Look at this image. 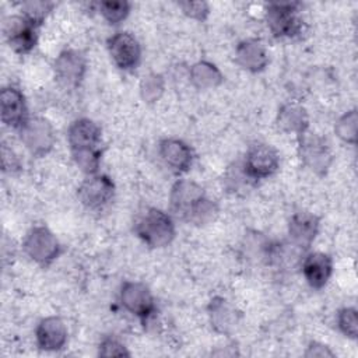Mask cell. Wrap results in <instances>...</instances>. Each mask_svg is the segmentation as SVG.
Instances as JSON below:
<instances>
[{
    "label": "cell",
    "instance_id": "cell-8",
    "mask_svg": "<svg viewBox=\"0 0 358 358\" xmlns=\"http://www.w3.org/2000/svg\"><path fill=\"white\" fill-rule=\"evenodd\" d=\"M115 197V183L105 173L88 175L77 187L78 201L91 211H101Z\"/></svg>",
    "mask_w": 358,
    "mask_h": 358
},
{
    "label": "cell",
    "instance_id": "cell-21",
    "mask_svg": "<svg viewBox=\"0 0 358 358\" xmlns=\"http://www.w3.org/2000/svg\"><path fill=\"white\" fill-rule=\"evenodd\" d=\"M275 123L282 131L294 133L296 136L309 129V117L306 109L295 102L281 105L277 113Z\"/></svg>",
    "mask_w": 358,
    "mask_h": 358
},
{
    "label": "cell",
    "instance_id": "cell-3",
    "mask_svg": "<svg viewBox=\"0 0 358 358\" xmlns=\"http://www.w3.org/2000/svg\"><path fill=\"white\" fill-rule=\"evenodd\" d=\"M22 250L41 267H49L62 255L63 246L46 225H34L22 241Z\"/></svg>",
    "mask_w": 358,
    "mask_h": 358
},
{
    "label": "cell",
    "instance_id": "cell-10",
    "mask_svg": "<svg viewBox=\"0 0 358 358\" xmlns=\"http://www.w3.org/2000/svg\"><path fill=\"white\" fill-rule=\"evenodd\" d=\"M108 53L115 66L123 71H133L141 62V45L127 31H117L106 39Z\"/></svg>",
    "mask_w": 358,
    "mask_h": 358
},
{
    "label": "cell",
    "instance_id": "cell-30",
    "mask_svg": "<svg viewBox=\"0 0 358 358\" xmlns=\"http://www.w3.org/2000/svg\"><path fill=\"white\" fill-rule=\"evenodd\" d=\"M178 6L186 17L196 21H206L210 15V4L206 1H180Z\"/></svg>",
    "mask_w": 358,
    "mask_h": 358
},
{
    "label": "cell",
    "instance_id": "cell-12",
    "mask_svg": "<svg viewBox=\"0 0 358 358\" xmlns=\"http://www.w3.org/2000/svg\"><path fill=\"white\" fill-rule=\"evenodd\" d=\"M53 70L60 85L74 90L81 85L85 77L87 59L77 49H64L55 59Z\"/></svg>",
    "mask_w": 358,
    "mask_h": 358
},
{
    "label": "cell",
    "instance_id": "cell-6",
    "mask_svg": "<svg viewBox=\"0 0 358 358\" xmlns=\"http://www.w3.org/2000/svg\"><path fill=\"white\" fill-rule=\"evenodd\" d=\"M280 168L278 151L266 143L252 144L242 162V169L250 182H257L273 176Z\"/></svg>",
    "mask_w": 358,
    "mask_h": 358
},
{
    "label": "cell",
    "instance_id": "cell-7",
    "mask_svg": "<svg viewBox=\"0 0 358 358\" xmlns=\"http://www.w3.org/2000/svg\"><path fill=\"white\" fill-rule=\"evenodd\" d=\"M298 3H271L266 8V22L274 38H295L302 34L303 21Z\"/></svg>",
    "mask_w": 358,
    "mask_h": 358
},
{
    "label": "cell",
    "instance_id": "cell-2",
    "mask_svg": "<svg viewBox=\"0 0 358 358\" xmlns=\"http://www.w3.org/2000/svg\"><path fill=\"white\" fill-rule=\"evenodd\" d=\"M136 235L150 248H165L168 246L176 235L175 222L171 214L148 207L134 221Z\"/></svg>",
    "mask_w": 358,
    "mask_h": 358
},
{
    "label": "cell",
    "instance_id": "cell-16",
    "mask_svg": "<svg viewBox=\"0 0 358 358\" xmlns=\"http://www.w3.org/2000/svg\"><path fill=\"white\" fill-rule=\"evenodd\" d=\"M67 141L70 151L101 148L102 130L101 126L88 117L76 119L67 130Z\"/></svg>",
    "mask_w": 358,
    "mask_h": 358
},
{
    "label": "cell",
    "instance_id": "cell-4",
    "mask_svg": "<svg viewBox=\"0 0 358 358\" xmlns=\"http://www.w3.org/2000/svg\"><path fill=\"white\" fill-rule=\"evenodd\" d=\"M298 155L305 168L317 176H324L333 162V154L327 140L309 129L296 136Z\"/></svg>",
    "mask_w": 358,
    "mask_h": 358
},
{
    "label": "cell",
    "instance_id": "cell-19",
    "mask_svg": "<svg viewBox=\"0 0 358 358\" xmlns=\"http://www.w3.org/2000/svg\"><path fill=\"white\" fill-rule=\"evenodd\" d=\"M302 274L308 285L313 289H322L333 274V259L323 252H312L302 260Z\"/></svg>",
    "mask_w": 358,
    "mask_h": 358
},
{
    "label": "cell",
    "instance_id": "cell-23",
    "mask_svg": "<svg viewBox=\"0 0 358 358\" xmlns=\"http://www.w3.org/2000/svg\"><path fill=\"white\" fill-rule=\"evenodd\" d=\"M138 92L145 103H155L165 92V78L159 73H148L138 85Z\"/></svg>",
    "mask_w": 358,
    "mask_h": 358
},
{
    "label": "cell",
    "instance_id": "cell-32",
    "mask_svg": "<svg viewBox=\"0 0 358 358\" xmlns=\"http://www.w3.org/2000/svg\"><path fill=\"white\" fill-rule=\"evenodd\" d=\"M336 354L323 343L319 341H310L303 352V357L306 358H333Z\"/></svg>",
    "mask_w": 358,
    "mask_h": 358
},
{
    "label": "cell",
    "instance_id": "cell-11",
    "mask_svg": "<svg viewBox=\"0 0 358 358\" xmlns=\"http://www.w3.org/2000/svg\"><path fill=\"white\" fill-rule=\"evenodd\" d=\"M38 29V25H35L21 14L8 17L4 21L3 27L8 46L21 56L31 53L36 46Z\"/></svg>",
    "mask_w": 358,
    "mask_h": 358
},
{
    "label": "cell",
    "instance_id": "cell-18",
    "mask_svg": "<svg viewBox=\"0 0 358 358\" xmlns=\"http://www.w3.org/2000/svg\"><path fill=\"white\" fill-rule=\"evenodd\" d=\"M67 337V326L59 316L43 317L35 329L36 345L42 351H60L66 345Z\"/></svg>",
    "mask_w": 358,
    "mask_h": 358
},
{
    "label": "cell",
    "instance_id": "cell-27",
    "mask_svg": "<svg viewBox=\"0 0 358 358\" xmlns=\"http://www.w3.org/2000/svg\"><path fill=\"white\" fill-rule=\"evenodd\" d=\"M55 7V3L52 1H43V0H31L25 1L21 6V15H24L27 20L34 22L35 25L41 27L46 17L52 13Z\"/></svg>",
    "mask_w": 358,
    "mask_h": 358
},
{
    "label": "cell",
    "instance_id": "cell-28",
    "mask_svg": "<svg viewBox=\"0 0 358 358\" xmlns=\"http://www.w3.org/2000/svg\"><path fill=\"white\" fill-rule=\"evenodd\" d=\"M336 323L338 330L348 338L355 340L358 336V319L357 309L352 306L341 308L336 315Z\"/></svg>",
    "mask_w": 358,
    "mask_h": 358
},
{
    "label": "cell",
    "instance_id": "cell-9",
    "mask_svg": "<svg viewBox=\"0 0 358 358\" xmlns=\"http://www.w3.org/2000/svg\"><path fill=\"white\" fill-rule=\"evenodd\" d=\"M119 301L123 309L137 316L144 324L155 313V301L150 288L140 281H124L120 285Z\"/></svg>",
    "mask_w": 358,
    "mask_h": 358
},
{
    "label": "cell",
    "instance_id": "cell-26",
    "mask_svg": "<svg viewBox=\"0 0 358 358\" xmlns=\"http://www.w3.org/2000/svg\"><path fill=\"white\" fill-rule=\"evenodd\" d=\"M71 158L74 164L78 166L81 172H84L87 176L98 173V169L101 166L102 159V150H78V151H70Z\"/></svg>",
    "mask_w": 358,
    "mask_h": 358
},
{
    "label": "cell",
    "instance_id": "cell-13",
    "mask_svg": "<svg viewBox=\"0 0 358 358\" xmlns=\"http://www.w3.org/2000/svg\"><path fill=\"white\" fill-rule=\"evenodd\" d=\"M320 228V218L309 211H296L288 222V236L294 248L306 250L312 246Z\"/></svg>",
    "mask_w": 358,
    "mask_h": 358
},
{
    "label": "cell",
    "instance_id": "cell-25",
    "mask_svg": "<svg viewBox=\"0 0 358 358\" xmlns=\"http://www.w3.org/2000/svg\"><path fill=\"white\" fill-rule=\"evenodd\" d=\"M357 127H358V113H357V109H351L343 113L337 119L334 124V133L341 141L354 145L357 143Z\"/></svg>",
    "mask_w": 358,
    "mask_h": 358
},
{
    "label": "cell",
    "instance_id": "cell-22",
    "mask_svg": "<svg viewBox=\"0 0 358 358\" xmlns=\"http://www.w3.org/2000/svg\"><path fill=\"white\" fill-rule=\"evenodd\" d=\"M221 70L208 60H199L189 69V80L197 90H213L224 83Z\"/></svg>",
    "mask_w": 358,
    "mask_h": 358
},
{
    "label": "cell",
    "instance_id": "cell-20",
    "mask_svg": "<svg viewBox=\"0 0 358 358\" xmlns=\"http://www.w3.org/2000/svg\"><path fill=\"white\" fill-rule=\"evenodd\" d=\"M235 62L249 73H260L268 64V53L259 39L248 38L236 45Z\"/></svg>",
    "mask_w": 358,
    "mask_h": 358
},
{
    "label": "cell",
    "instance_id": "cell-5",
    "mask_svg": "<svg viewBox=\"0 0 358 358\" xmlns=\"http://www.w3.org/2000/svg\"><path fill=\"white\" fill-rule=\"evenodd\" d=\"M18 136L24 147L34 157L48 155L56 143V133L52 123L42 116H29L18 129Z\"/></svg>",
    "mask_w": 358,
    "mask_h": 358
},
{
    "label": "cell",
    "instance_id": "cell-17",
    "mask_svg": "<svg viewBox=\"0 0 358 358\" xmlns=\"http://www.w3.org/2000/svg\"><path fill=\"white\" fill-rule=\"evenodd\" d=\"M208 319L211 327L224 336H229L235 331L241 322V312L224 296H213L207 306Z\"/></svg>",
    "mask_w": 358,
    "mask_h": 358
},
{
    "label": "cell",
    "instance_id": "cell-24",
    "mask_svg": "<svg viewBox=\"0 0 358 358\" xmlns=\"http://www.w3.org/2000/svg\"><path fill=\"white\" fill-rule=\"evenodd\" d=\"M96 10L102 15V18L109 25H119L123 22L131 10V3L123 0V1H99L96 3Z\"/></svg>",
    "mask_w": 358,
    "mask_h": 358
},
{
    "label": "cell",
    "instance_id": "cell-31",
    "mask_svg": "<svg viewBox=\"0 0 358 358\" xmlns=\"http://www.w3.org/2000/svg\"><path fill=\"white\" fill-rule=\"evenodd\" d=\"M1 169L4 173H17L22 169V162L18 154L6 143L1 144Z\"/></svg>",
    "mask_w": 358,
    "mask_h": 358
},
{
    "label": "cell",
    "instance_id": "cell-1",
    "mask_svg": "<svg viewBox=\"0 0 358 358\" xmlns=\"http://www.w3.org/2000/svg\"><path fill=\"white\" fill-rule=\"evenodd\" d=\"M169 210L178 220L197 227L211 224L220 213L218 204L206 196L199 183L190 179H178L172 185Z\"/></svg>",
    "mask_w": 358,
    "mask_h": 358
},
{
    "label": "cell",
    "instance_id": "cell-29",
    "mask_svg": "<svg viewBox=\"0 0 358 358\" xmlns=\"http://www.w3.org/2000/svg\"><path fill=\"white\" fill-rule=\"evenodd\" d=\"M98 355L99 357H130L131 352L127 347L117 338L112 336H106L101 340L98 345Z\"/></svg>",
    "mask_w": 358,
    "mask_h": 358
},
{
    "label": "cell",
    "instance_id": "cell-14",
    "mask_svg": "<svg viewBox=\"0 0 358 358\" xmlns=\"http://www.w3.org/2000/svg\"><path fill=\"white\" fill-rule=\"evenodd\" d=\"M1 122L18 130L29 117L25 95L17 87H4L0 92Z\"/></svg>",
    "mask_w": 358,
    "mask_h": 358
},
{
    "label": "cell",
    "instance_id": "cell-15",
    "mask_svg": "<svg viewBox=\"0 0 358 358\" xmlns=\"http://www.w3.org/2000/svg\"><path fill=\"white\" fill-rule=\"evenodd\" d=\"M158 154L162 162L175 173H185L193 164L192 147L180 138L168 137L162 138L158 144Z\"/></svg>",
    "mask_w": 358,
    "mask_h": 358
}]
</instances>
